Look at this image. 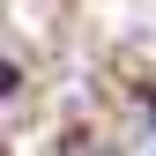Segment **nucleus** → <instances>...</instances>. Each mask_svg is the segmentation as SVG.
<instances>
[]
</instances>
